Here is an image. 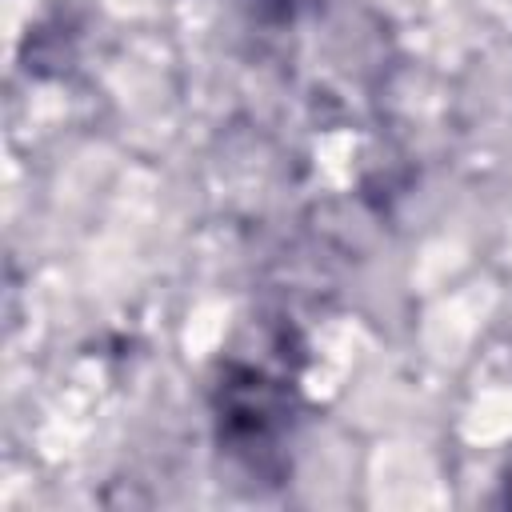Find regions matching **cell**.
I'll use <instances>...</instances> for the list:
<instances>
[{"label":"cell","mask_w":512,"mask_h":512,"mask_svg":"<svg viewBox=\"0 0 512 512\" xmlns=\"http://www.w3.org/2000/svg\"><path fill=\"white\" fill-rule=\"evenodd\" d=\"M220 444L252 468H268L272 452L292 432V388L260 364H228L216 388Z\"/></svg>","instance_id":"1"},{"label":"cell","mask_w":512,"mask_h":512,"mask_svg":"<svg viewBox=\"0 0 512 512\" xmlns=\"http://www.w3.org/2000/svg\"><path fill=\"white\" fill-rule=\"evenodd\" d=\"M500 500H504V504H512V452H508L504 472H500Z\"/></svg>","instance_id":"2"}]
</instances>
